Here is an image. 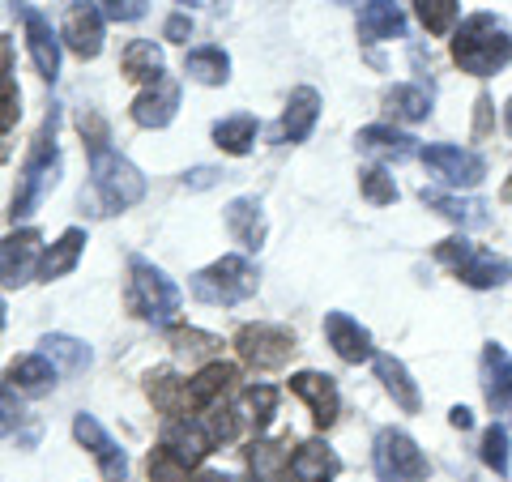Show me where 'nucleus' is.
<instances>
[{"instance_id": "48", "label": "nucleus", "mask_w": 512, "mask_h": 482, "mask_svg": "<svg viewBox=\"0 0 512 482\" xmlns=\"http://www.w3.org/2000/svg\"><path fill=\"white\" fill-rule=\"evenodd\" d=\"M180 5H218V0H180Z\"/></svg>"}, {"instance_id": "50", "label": "nucleus", "mask_w": 512, "mask_h": 482, "mask_svg": "<svg viewBox=\"0 0 512 482\" xmlns=\"http://www.w3.org/2000/svg\"><path fill=\"white\" fill-rule=\"evenodd\" d=\"M504 120H508V133H512V103H508V116Z\"/></svg>"}, {"instance_id": "30", "label": "nucleus", "mask_w": 512, "mask_h": 482, "mask_svg": "<svg viewBox=\"0 0 512 482\" xmlns=\"http://www.w3.org/2000/svg\"><path fill=\"white\" fill-rule=\"evenodd\" d=\"M124 77L128 82H146V86H154L158 77H167L163 73V52L150 43V39H133L124 47Z\"/></svg>"}, {"instance_id": "7", "label": "nucleus", "mask_w": 512, "mask_h": 482, "mask_svg": "<svg viewBox=\"0 0 512 482\" xmlns=\"http://www.w3.org/2000/svg\"><path fill=\"white\" fill-rule=\"evenodd\" d=\"M376 474L380 482H423L431 474V465L406 431L384 427L376 436Z\"/></svg>"}, {"instance_id": "14", "label": "nucleus", "mask_w": 512, "mask_h": 482, "mask_svg": "<svg viewBox=\"0 0 512 482\" xmlns=\"http://www.w3.org/2000/svg\"><path fill=\"white\" fill-rule=\"evenodd\" d=\"M158 444H163L171 457H180V461L188 465V470H192V465H201V461L218 448V444L210 440V431L201 427V419H188V414H180V419H171V423L163 427V440H158Z\"/></svg>"}, {"instance_id": "37", "label": "nucleus", "mask_w": 512, "mask_h": 482, "mask_svg": "<svg viewBox=\"0 0 512 482\" xmlns=\"http://www.w3.org/2000/svg\"><path fill=\"white\" fill-rule=\"evenodd\" d=\"M150 482H192V478H188V465L158 444L150 453Z\"/></svg>"}, {"instance_id": "32", "label": "nucleus", "mask_w": 512, "mask_h": 482, "mask_svg": "<svg viewBox=\"0 0 512 482\" xmlns=\"http://www.w3.org/2000/svg\"><path fill=\"white\" fill-rule=\"evenodd\" d=\"M384 111H389L393 120H427V111H431V94L423 86H393L389 94H384Z\"/></svg>"}, {"instance_id": "21", "label": "nucleus", "mask_w": 512, "mask_h": 482, "mask_svg": "<svg viewBox=\"0 0 512 482\" xmlns=\"http://www.w3.org/2000/svg\"><path fill=\"white\" fill-rule=\"evenodd\" d=\"M175 107H180V86H175L171 77H158L146 94H137L133 120L141 128H167L175 120Z\"/></svg>"}, {"instance_id": "39", "label": "nucleus", "mask_w": 512, "mask_h": 482, "mask_svg": "<svg viewBox=\"0 0 512 482\" xmlns=\"http://www.w3.org/2000/svg\"><path fill=\"white\" fill-rule=\"evenodd\" d=\"M363 197L372 201V205H393L397 201V184H393V175H384L380 167H372V171H363Z\"/></svg>"}, {"instance_id": "26", "label": "nucleus", "mask_w": 512, "mask_h": 482, "mask_svg": "<svg viewBox=\"0 0 512 482\" xmlns=\"http://www.w3.org/2000/svg\"><path fill=\"white\" fill-rule=\"evenodd\" d=\"M376 376L384 380V389H389V397H393L406 414H419V410H423L419 384L410 380V372H406V363H402V359H393V355H376Z\"/></svg>"}, {"instance_id": "28", "label": "nucleus", "mask_w": 512, "mask_h": 482, "mask_svg": "<svg viewBox=\"0 0 512 482\" xmlns=\"http://www.w3.org/2000/svg\"><path fill=\"white\" fill-rule=\"evenodd\" d=\"M359 150L380 154V158H393V163H402V158H414V154H419V146H414V137L397 133V128H389V124L359 128Z\"/></svg>"}, {"instance_id": "20", "label": "nucleus", "mask_w": 512, "mask_h": 482, "mask_svg": "<svg viewBox=\"0 0 512 482\" xmlns=\"http://www.w3.org/2000/svg\"><path fill=\"white\" fill-rule=\"evenodd\" d=\"M320 120V94L312 86H299L291 99H286V111H282V124H278V137L299 146V141L312 137V128Z\"/></svg>"}, {"instance_id": "47", "label": "nucleus", "mask_w": 512, "mask_h": 482, "mask_svg": "<svg viewBox=\"0 0 512 482\" xmlns=\"http://www.w3.org/2000/svg\"><path fill=\"white\" fill-rule=\"evenodd\" d=\"M500 197H504V201L512 205V175H508V184H504V192H500Z\"/></svg>"}, {"instance_id": "10", "label": "nucleus", "mask_w": 512, "mask_h": 482, "mask_svg": "<svg viewBox=\"0 0 512 482\" xmlns=\"http://www.w3.org/2000/svg\"><path fill=\"white\" fill-rule=\"evenodd\" d=\"M419 158H423V167L436 175V180L453 184V188H474L487 175L483 158L461 150V146H427V150H419Z\"/></svg>"}, {"instance_id": "6", "label": "nucleus", "mask_w": 512, "mask_h": 482, "mask_svg": "<svg viewBox=\"0 0 512 482\" xmlns=\"http://www.w3.org/2000/svg\"><path fill=\"white\" fill-rule=\"evenodd\" d=\"M436 261H444L474 291H491V286H504L512 278V265L504 256L474 248L470 239H444V244H436Z\"/></svg>"}, {"instance_id": "3", "label": "nucleus", "mask_w": 512, "mask_h": 482, "mask_svg": "<svg viewBox=\"0 0 512 482\" xmlns=\"http://www.w3.org/2000/svg\"><path fill=\"white\" fill-rule=\"evenodd\" d=\"M56 111H47L43 120V133L35 137V150H30L26 167H22V180H18V192H13V210L9 218H30L43 205V197L56 188L60 180V146H56Z\"/></svg>"}, {"instance_id": "9", "label": "nucleus", "mask_w": 512, "mask_h": 482, "mask_svg": "<svg viewBox=\"0 0 512 482\" xmlns=\"http://www.w3.org/2000/svg\"><path fill=\"white\" fill-rule=\"evenodd\" d=\"M60 39L73 56L94 60L103 52V9L94 0H77V5L64 9V26H60Z\"/></svg>"}, {"instance_id": "43", "label": "nucleus", "mask_w": 512, "mask_h": 482, "mask_svg": "<svg viewBox=\"0 0 512 482\" xmlns=\"http://www.w3.org/2000/svg\"><path fill=\"white\" fill-rule=\"evenodd\" d=\"M163 35H167L171 43H188V35H192V22H188V13H175V18H167Z\"/></svg>"}, {"instance_id": "24", "label": "nucleus", "mask_w": 512, "mask_h": 482, "mask_svg": "<svg viewBox=\"0 0 512 482\" xmlns=\"http://www.w3.org/2000/svg\"><path fill=\"white\" fill-rule=\"evenodd\" d=\"M82 248H86V231L82 227H69L52 248H47L43 261H39V278L43 282H56V278H64V273H73L77 261H82Z\"/></svg>"}, {"instance_id": "41", "label": "nucleus", "mask_w": 512, "mask_h": 482, "mask_svg": "<svg viewBox=\"0 0 512 482\" xmlns=\"http://www.w3.org/2000/svg\"><path fill=\"white\" fill-rule=\"evenodd\" d=\"M171 342L180 346V350H192V355H205V350L222 346L214 333H197V329H175V333H171Z\"/></svg>"}, {"instance_id": "27", "label": "nucleus", "mask_w": 512, "mask_h": 482, "mask_svg": "<svg viewBox=\"0 0 512 482\" xmlns=\"http://www.w3.org/2000/svg\"><path fill=\"white\" fill-rule=\"evenodd\" d=\"M56 384V363L47 355H22L9 363V389L18 393H47Z\"/></svg>"}, {"instance_id": "4", "label": "nucleus", "mask_w": 512, "mask_h": 482, "mask_svg": "<svg viewBox=\"0 0 512 482\" xmlns=\"http://www.w3.org/2000/svg\"><path fill=\"white\" fill-rule=\"evenodd\" d=\"M180 286L158 265H150L146 256H128V291H124V308L141 316V320H154V325H163L180 312Z\"/></svg>"}, {"instance_id": "49", "label": "nucleus", "mask_w": 512, "mask_h": 482, "mask_svg": "<svg viewBox=\"0 0 512 482\" xmlns=\"http://www.w3.org/2000/svg\"><path fill=\"white\" fill-rule=\"evenodd\" d=\"M5 320H9V316H5V299H0V329H5Z\"/></svg>"}, {"instance_id": "18", "label": "nucleus", "mask_w": 512, "mask_h": 482, "mask_svg": "<svg viewBox=\"0 0 512 482\" xmlns=\"http://www.w3.org/2000/svg\"><path fill=\"white\" fill-rule=\"evenodd\" d=\"M325 337H329V346L338 350V359H346V363H367L376 355L372 333H367L359 320L346 316V312H329L325 316Z\"/></svg>"}, {"instance_id": "1", "label": "nucleus", "mask_w": 512, "mask_h": 482, "mask_svg": "<svg viewBox=\"0 0 512 482\" xmlns=\"http://www.w3.org/2000/svg\"><path fill=\"white\" fill-rule=\"evenodd\" d=\"M86 133V128H82ZM86 146H90V175H94V192L103 197L107 214L128 210L146 197V175H141L120 150L107 146V128L99 120H90V133H86Z\"/></svg>"}, {"instance_id": "44", "label": "nucleus", "mask_w": 512, "mask_h": 482, "mask_svg": "<svg viewBox=\"0 0 512 482\" xmlns=\"http://www.w3.org/2000/svg\"><path fill=\"white\" fill-rule=\"evenodd\" d=\"M13 73V43L9 35H0V77H9Z\"/></svg>"}, {"instance_id": "38", "label": "nucleus", "mask_w": 512, "mask_h": 482, "mask_svg": "<svg viewBox=\"0 0 512 482\" xmlns=\"http://www.w3.org/2000/svg\"><path fill=\"white\" fill-rule=\"evenodd\" d=\"M483 461L491 465L495 474H508V431L500 423H491L483 431Z\"/></svg>"}, {"instance_id": "45", "label": "nucleus", "mask_w": 512, "mask_h": 482, "mask_svg": "<svg viewBox=\"0 0 512 482\" xmlns=\"http://www.w3.org/2000/svg\"><path fill=\"white\" fill-rule=\"evenodd\" d=\"M448 419H453L457 431H470V427H474V414H470L466 406H453V414H448Z\"/></svg>"}, {"instance_id": "51", "label": "nucleus", "mask_w": 512, "mask_h": 482, "mask_svg": "<svg viewBox=\"0 0 512 482\" xmlns=\"http://www.w3.org/2000/svg\"><path fill=\"white\" fill-rule=\"evenodd\" d=\"M338 5H350V0H338Z\"/></svg>"}, {"instance_id": "2", "label": "nucleus", "mask_w": 512, "mask_h": 482, "mask_svg": "<svg viewBox=\"0 0 512 482\" xmlns=\"http://www.w3.org/2000/svg\"><path fill=\"white\" fill-rule=\"evenodd\" d=\"M453 60L461 64V73H474V77L500 73L512 60L508 26L500 18H491V13H474V18L461 22V30L453 35Z\"/></svg>"}, {"instance_id": "46", "label": "nucleus", "mask_w": 512, "mask_h": 482, "mask_svg": "<svg viewBox=\"0 0 512 482\" xmlns=\"http://www.w3.org/2000/svg\"><path fill=\"white\" fill-rule=\"evenodd\" d=\"M192 482H239L235 474H222V470H205V474H197Z\"/></svg>"}, {"instance_id": "34", "label": "nucleus", "mask_w": 512, "mask_h": 482, "mask_svg": "<svg viewBox=\"0 0 512 482\" xmlns=\"http://www.w3.org/2000/svg\"><path fill=\"white\" fill-rule=\"evenodd\" d=\"M256 128L261 124L252 116H227L214 124V141H218V150H227V154H248L256 141Z\"/></svg>"}, {"instance_id": "12", "label": "nucleus", "mask_w": 512, "mask_h": 482, "mask_svg": "<svg viewBox=\"0 0 512 482\" xmlns=\"http://www.w3.org/2000/svg\"><path fill=\"white\" fill-rule=\"evenodd\" d=\"M73 436H77V444H82V448H90V457L99 461V470H103L107 482H124V478H128V457H124V448L107 436L103 423L94 419V414H86V410L77 414V419H73Z\"/></svg>"}, {"instance_id": "11", "label": "nucleus", "mask_w": 512, "mask_h": 482, "mask_svg": "<svg viewBox=\"0 0 512 482\" xmlns=\"http://www.w3.org/2000/svg\"><path fill=\"white\" fill-rule=\"evenodd\" d=\"M39 231H13L0 239V286H9V291H18L26 286L30 278L39 273Z\"/></svg>"}, {"instance_id": "52", "label": "nucleus", "mask_w": 512, "mask_h": 482, "mask_svg": "<svg viewBox=\"0 0 512 482\" xmlns=\"http://www.w3.org/2000/svg\"><path fill=\"white\" fill-rule=\"evenodd\" d=\"M0 133H5V128H0Z\"/></svg>"}, {"instance_id": "25", "label": "nucleus", "mask_w": 512, "mask_h": 482, "mask_svg": "<svg viewBox=\"0 0 512 482\" xmlns=\"http://www.w3.org/2000/svg\"><path fill=\"white\" fill-rule=\"evenodd\" d=\"M419 197H423L427 210H436L440 218L457 222V227H487L491 222L483 201H461V197H448V192H436V188H423Z\"/></svg>"}, {"instance_id": "22", "label": "nucleus", "mask_w": 512, "mask_h": 482, "mask_svg": "<svg viewBox=\"0 0 512 482\" xmlns=\"http://www.w3.org/2000/svg\"><path fill=\"white\" fill-rule=\"evenodd\" d=\"M406 35V13L397 0H367L359 13V39L380 43V39H402Z\"/></svg>"}, {"instance_id": "42", "label": "nucleus", "mask_w": 512, "mask_h": 482, "mask_svg": "<svg viewBox=\"0 0 512 482\" xmlns=\"http://www.w3.org/2000/svg\"><path fill=\"white\" fill-rule=\"evenodd\" d=\"M22 401L13 397V389H0V436H9V431L22 427Z\"/></svg>"}, {"instance_id": "23", "label": "nucleus", "mask_w": 512, "mask_h": 482, "mask_svg": "<svg viewBox=\"0 0 512 482\" xmlns=\"http://www.w3.org/2000/svg\"><path fill=\"white\" fill-rule=\"evenodd\" d=\"M227 231L235 235L239 248L261 252V244H265V210H261V201L256 197H235L227 205Z\"/></svg>"}, {"instance_id": "36", "label": "nucleus", "mask_w": 512, "mask_h": 482, "mask_svg": "<svg viewBox=\"0 0 512 482\" xmlns=\"http://www.w3.org/2000/svg\"><path fill=\"white\" fill-rule=\"evenodd\" d=\"M244 406L252 414L256 431H265L269 423H274V410H278V389H269V384H252V389L244 393Z\"/></svg>"}, {"instance_id": "5", "label": "nucleus", "mask_w": 512, "mask_h": 482, "mask_svg": "<svg viewBox=\"0 0 512 482\" xmlns=\"http://www.w3.org/2000/svg\"><path fill=\"white\" fill-rule=\"evenodd\" d=\"M192 295L201 303H214V308H235V303L256 295V269L244 256H222L201 273H192Z\"/></svg>"}, {"instance_id": "17", "label": "nucleus", "mask_w": 512, "mask_h": 482, "mask_svg": "<svg viewBox=\"0 0 512 482\" xmlns=\"http://www.w3.org/2000/svg\"><path fill=\"white\" fill-rule=\"evenodd\" d=\"M342 474V461L338 453L325 444V440H308L295 448V457L286 461V478L291 482H333Z\"/></svg>"}, {"instance_id": "16", "label": "nucleus", "mask_w": 512, "mask_h": 482, "mask_svg": "<svg viewBox=\"0 0 512 482\" xmlns=\"http://www.w3.org/2000/svg\"><path fill=\"white\" fill-rule=\"evenodd\" d=\"M235 380H239V367L235 363H210V367H201V372L188 380V410L201 414V410H210V406H222V401L231 397Z\"/></svg>"}, {"instance_id": "31", "label": "nucleus", "mask_w": 512, "mask_h": 482, "mask_svg": "<svg viewBox=\"0 0 512 482\" xmlns=\"http://www.w3.org/2000/svg\"><path fill=\"white\" fill-rule=\"evenodd\" d=\"M146 393H150V401L163 414H175V419H180V414L188 410V380H180L175 372H150V384H146Z\"/></svg>"}, {"instance_id": "15", "label": "nucleus", "mask_w": 512, "mask_h": 482, "mask_svg": "<svg viewBox=\"0 0 512 482\" xmlns=\"http://www.w3.org/2000/svg\"><path fill=\"white\" fill-rule=\"evenodd\" d=\"M291 393H299L303 401H308L316 427H333V423H338L342 397H338V384H333V376H325V372H295L291 376Z\"/></svg>"}, {"instance_id": "35", "label": "nucleus", "mask_w": 512, "mask_h": 482, "mask_svg": "<svg viewBox=\"0 0 512 482\" xmlns=\"http://www.w3.org/2000/svg\"><path fill=\"white\" fill-rule=\"evenodd\" d=\"M457 0H414V13L427 26V35H448L457 26Z\"/></svg>"}, {"instance_id": "19", "label": "nucleus", "mask_w": 512, "mask_h": 482, "mask_svg": "<svg viewBox=\"0 0 512 482\" xmlns=\"http://www.w3.org/2000/svg\"><path fill=\"white\" fill-rule=\"evenodd\" d=\"M483 393L495 414H504L512 406V355L500 342L483 346Z\"/></svg>"}, {"instance_id": "40", "label": "nucleus", "mask_w": 512, "mask_h": 482, "mask_svg": "<svg viewBox=\"0 0 512 482\" xmlns=\"http://www.w3.org/2000/svg\"><path fill=\"white\" fill-rule=\"evenodd\" d=\"M103 5V18L111 22H141L146 18V0H94Z\"/></svg>"}, {"instance_id": "13", "label": "nucleus", "mask_w": 512, "mask_h": 482, "mask_svg": "<svg viewBox=\"0 0 512 482\" xmlns=\"http://www.w3.org/2000/svg\"><path fill=\"white\" fill-rule=\"evenodd\" d=\"M22 18H26V47H30V60H35V69L43 82H56L60 77V35L52 30V22L43 18L39 9L22 5Z\"/></svg>"}, {"instance_id": "8", "label": "nucleus", "mask_w": 512, "mask_h": 482, "mask_svg": "<svg viewBox=\"0 0 512 482\" xmlns=\"http://www.w3.org/2000/svg\"><path fill=\"white\" fill-rule=\"evenodd\" d=\"M235 350L256 372H274L295 355V333L282 325H244L235 333Z\"/></svg>"}, {"instance_id": "29", "label": "nucleus", "mask_w": 512, "mask_h": 482, "mask_svg": "<svg viewBox=\"0 0 512 482\" xmlns=\"http://www.w3.org/2000/svg\"><path fill=\"white\" fill-rule=\"evenodd\" d=\"M184 73L201 86H222L231 77V56L222 47H192L184 56Z\"/></svg>"}, {"instance_id": "33", "label": "nucleus", "mask_w": 512, "mask_h": 482, "mask_svg": "<svg viewBox=\"0 0 512 482\" xmlns=\"http://www.w3.org/2000/svg\"><path fill=\"white\" fill-rule=\"evenodd\" d=\"M43 355L52 359V363H60L64 372H86L90 367V346L86 342H77V337H69V333H47L43 337Z\"/></svg>"}]
</instances>
